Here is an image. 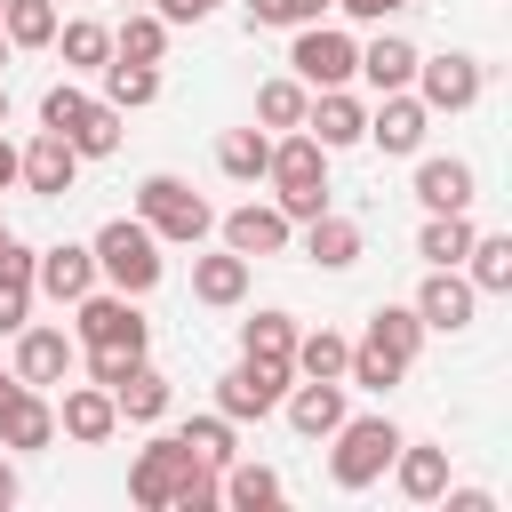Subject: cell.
<instances>
[{
    "instance_id": "35",
    "label": "cell",
    "mask_w": 512,
    "mask_h": 512,
    "mask_svg": "<svg viewBox=\"0 0 512 512\" xmlns=\"http://www.w3.org/2000/svg\"><path fill=\"white\" fill-rule=\"evenodd\" d=\"M304 104H312V88H304L296 72H280V80L256 88V120H264V128H304Z\"/></svg>"
},
{
    "instance_id": "11",
    "label": "cell",
    "mask_w": 512,
    "mask_h": 512,
    "mask_svg": "<svg viewBox=\"0 0 512 512\" xmlns=\"http://www.w3.org/2000/svg\"><path fill=\"white\" fill-rule=\"evenodd\" d=\"M424 136H432L424 96H416V88H392V96H376V112H368V136H360V144H376L384 160H416V152H424Z\"/></svg>"
},
{
    "instance_id": "7",
    "label": "cell",
    "mask_w": 512,
    "mask_h": 512,
    "mask_svg": "<svg viewBox=\"0 0 512 512\" xmlns=\"http://www.w3.org/2000/svg\"><path fill=\"white\" fill-rule=\"evenodd\" d=\"M72 344L80 352H144L152 344V320L136 312V296H120V288H88L80 304H72Z\"/></svg>"
},
{
    "instance_id": "28",
    "label": "cell",
    "mask_w": 512,
    "mask_h": 512,
    "mask_svg": "<svg viewBox=\"0 0 512 512\" xmlns=\"http://www.w3.org/2000/svg\"><path fill=\"white\" fill-rule=\"evenodd\" d=\"M216 496H224V504H240V512H272L288 488H280V472H272V464H240V456H232V464L216 472Z\"/></svg>"
},
{
    "instance_id": "47",
    "label": "cell",
    "mask_w": 512,
    "mask_h": 512,
    "mask_svg": "<svg viewBox=\"0 0 512 512\" xmlns=\"http://www.w3.org/2000/svg\"><path fill=\"white\" fill-rule=\"evenodd\" d=\"M16 496H24V480H16V464H8V456H0V512H8V504H16Z\"/></svg>"
},
{
    "instance_id": "27",
    "label": "cell",
    "mask_w": 512,
    "mask_h": 512,
    "mask_svg": "<svg viewBox=\"0 0 512 512\" xmlns=\"http://www.w3.org/2000/svg\"><path fill=\"white\" fill-rule=\"evenodd\" d=\"M480 296H504L512 288V232H472V248H464V264H456Z\"/></svg>"
},
{
    "instance_id": "25",
    "label": "cell",
    "mask_w": 512,
    "mask_h": 512,
    "mask_svg": "<svg viewBox=\"0 0 512 512\" xmlns=\"http://www.w3.org/2000/svg\"><path fill=\"white\" fill-rule=\"evenodd\" d=\"M416 200H424V216L472 208V160H416Z\"/></svg>"
},
{
    "instance_id": "9",
    "label": "cell",
    "mask_w": 512,
    "mask_h": 512,
    "mask_svg": "<svg viewBox=\"0 0 512 512\" xmlns=\"http://www.w3.org/2000/svg\"><path fill=\"white\" fill-rule=\"evenodd\" d=\"M408 88L424 96V112H472L480 88H488V64L464 56V48H448V56H416V80H408Z\"/></svg>"
},
{
    "instance_id": "12",
    "label": "cell",
    "mask_w": 512,
    "mask_h": 512,
    "mask_svg": "<svg viewBox=\"0 0 512 512\" xmlns=\"http://www.w3.org/2000/svg\"><path fill=\"white\" fill-rule=\"evenodd\" d=\"M88 288H96V248H88V240L32 248V296H48V304H80Z\"/></svg>"
},
{
    "instance_id": "49",
    "label": "cell",
    "mask_w": 512,
    "mask_h": 512,
    "mask_svg": "<svg viewBox=\"0 0 512 512\" xmlns=\"http://www.w3.org/2000/svg\"><path fill=\"white\" fill-rule=\"evenodd\" d=\"M8 392H16V368H0V400H8Z\"/></svg>"
},
{
    "instance_id": "1",
    "label": "cell",
    "mask_w": 512,
    "mask_h": 512,
    "mask_svg": "<svg viewBox=\"0 0 512 512\" xmlns=\"http://www.w3.org/2000/svg\"><path fill=\"white\" fill-rule=\"evenodd\" d=\"M128 496H136L144 512H208V504H224V496H216V464H200L176 432H160V440L128 464Z\"/></svg>"
},
{
    "instance_id": "50",
    "label": "cell",
    "mask_w": 512,
    "mask_h": 512,
    "mask_svg": "<svg viewBox=\"0 0 512 512\" xmlns=\"http://www.w3.org/2000/svg\"><path fill=\"white\" fill-rule=\"evenodd\" d=\"M0 64H8V32H0Z\"/></svg>"
},
{
    "instance_id": "39",
    "label": "cell",
    "mask_w": 512,
    "mask_h": 512,
    "mask_svg": "<svg viewBox=\"0 0 512 512\" xmlns=\"http://www.w3.org/2000/svg\"><path fill=\"white\" fill-rule=\"evenodd\" d=\"M176 440H184V448H192L200 464H216V472H224V464L240 456V448H232V416H192V424H184Z\"/></svg>"
},
{
    "instance_id": "15",
    "label": "cell",
    "mask_w": 512,
    "mask_h": 512,
    "mask_svg": "<svg viewBox=\"0 0 512 512\" xmlns=\"http://www.w3.org/2000/svg\"><path fill=\"white\" fill-rule=\"evenodd\" d=\"M472 304H480V288H472L456 264H432V272H424V288H416V320H424V328H440V336L472 328Z\"/></svg>"
},
{
    "instance_id": "2",
    "label": "cell",
    "mask_w": 512,
    "mask_h": 512,
    "mask_svg": "<svg viewBox=\"0 0 512 512\" xmlns=\"http://www.w3.org/2000/svg\"><path fill=\"white\" fill-rule=\"evenodd\" d=\"M424 320H416V304H376L368 312V336L352 344V360H344V384H360V392H392L408 368H416V352H424Z\"/></svg>"
},
{
    "instance_id": "8",
    "label": "cell",
    "mask_w": 512,
    "mask_h": 512,
    "mask_svg": "<svg viewBox=\"0 0 512 512\" xmlns=\"http://www.w3.org/2000/svg\"><path fill=\"white\" fill-rule=\"evenodd\" d=\"M296 384V368L288 360H240V368H224L216 376V416H232V424H264L272 408H280V392Z\"/></svg>"
},
{
    "instance_id": "29",
    "label": "cell",
    "mask_w": 512,
    "mask_h": 512,
    "mask_svg": "<svg viewBox=\"0 0 512 512\" xmlns=\"http://www.w3.org/2000/svg\"><path fill=\"white\" fill-rule=\"evenodd\" d=\"M112 400H120L128 424H160V416H168V376H160L152 360H136V368L112 384Z\"/></svg>"
},
{
    "instance_id": "38",
    "label": "cell",
    "mask_w": 512,
    "mask_h": 512,
    "mask_svg": "<svg viewBox=\"0 0 512 512\" xmlns=\"http://www.w3.org/2000/svg\"><path fill=\"white\" fill-rule=\"evenodd\" d=\"M344 360H352V344H344L336 328H312V336L296 328V352H288L296 376H344Z\"/></svg>"
},
{
    "instance_id": "22",
    "label": "cell",
    "mask_w": 512,
    "mask_h": 512,
    "mask_svg": "<svg viewBox=\"0 0 512 512\" xmlns=\"http://www.w3.org/2000/svg\"><path fill=\"white\" fill-rule=\"evenodd\" d=\"M352 80H368L376 96L408 88V80H416V40H400V32H376V40L360 48V72H352Z\"/></svg>"
},
{
    "instance_id": "52",
    "label": "cell",
    "mask_w": 512,
    "mask_h": 512,
    "mask_svg": "<svg viewBox=\"0 0 512 512\" xmlns=\"http://www.w3.org/2000/svg\"><path fill=\"white\" fill-rule=\"evenodd\" d=\"M0 232H8V224H0Z\"/></svg>"
},
{
    "instance_id": "48",
    "label": "cell",
    "mask_w": 512,
    "mask_h": 512,
    "mask_svg": "<svg viewBox=\"0 0 512 512\" xmlns=\"http://www.w3.org/2000/svg\"><path fill=\"white\" fill-rule=\"evenodd\" d=\"M8 184H16V144L0 136V192H8Z\"/></svg>"
},
{
    "instance_id": "3",
    "label": "cell",
    "mask_w": 512,
    "mask_h": 512,
    "mask_svg": "<svg viewBox=\"0 0 512 512\" xmlns=\"http://www.w3.org/2000/svg\"><path fill=\"white\" fill-rule=\"evenodd\" d=\"M88 248H96V280H104V288H120V296H152V288H160V272H168L160 232H152L144 216H112Z\"/></svg>"
},
{
    "instance_id": "45",
    "label": "cell",
    "mask_w": 512,
    "mask_h": 512,
    "mask_svg": "<svg viewBox=\"0 0 512 512\" xmlns=\"http://www.w3.org/2000/svg\"><path fill=\"white\" fill-rule=\"evenodd\" d=\"M336 0H280V24H320Z\"/></svg>"
},
{
    "instance_id": "20",
    "label": "cell",
    "mask_w": 512,
    "mask_h": 512,
    "mask_svg": "<svg viewBox=\"0 0 512 512\" xmlns=\"http://www.w3.org/2000/svg\"><path fill=\"white\" fill-rule=\"evenodd\" d=\"M56 440V400L40 384H16L0 400V448H48Z\"/></svg>"
},
{
    "instance_id": "34",
    "label": "cell",
    "mask_w": 512,
    "mask_h": 512,
    "mask_svg": "<svg viewBox=\"0 0 512 512\" xmlns=\"http://www.w3.org/2000/svg\"><path fill=\"white\" fill-rule=\"evenodd\" d=\"M112 56H128V64H160V56H168V16H160V8L128 16V24L112 32Z\"/></svg>"
},
{
    "instance_id": "31",
    "label": "cell",
    "mask_w": 512,
    "mask_h": 512,
    "mask_svg": "<svg viewBox=\"0 0 512 512\" xmlns=\"http://www.w3.org/2000/svg\"><path fill=\"white\" fill-rule=\"evenodd\" d=\"M152 96H160V64H128V56L104 64V104L112 112H144Z\"/></svg>"
},
{
    "instance_id": "33",
    "label": "cell",
    "mask_w": 512,
    "mask_h": 512,
    "mask_svg": "<svg viewBox=\"0 0 512 512\" xmlns=\"http://www.w3.org/2000/svg\"><path fill=\"white\" fill-rule=\"evenodd\" d=\"M56 0H0V32H8V48H48L56 40Z\"/></svg>"
},
{
    "instance_id": "36",
    "label": "cell",
    "mask_w": 512,
    "mask_h": 512,
    "mask_svg": "<svg viewBox=\"0 0 512 512\" xmlns=\"http://www.w3.org/2000/svg\"><path fill=\"white\" fill-rule=\"evenodd\" d=\"M264 160H272V136H264V128H232V136L216 144V168H224L232 184H256Z\"/></svg>"
},
{
    "instance_id": "5",
    "label": "cell",
    "mask_w": 512,
    "mask_h": 512,
    "mask_svg": "<svg viewBox=\"0 0 512 512\" xmlns=\"http://www.w3.org/2000/svg\"><path fill=\"white\" fill-rule=\"evenodd\" d=\"M336 448H328V480L344 488V496H360V488H376L384 472H392V448L408 440L392 416H344L336 432H328Z\"/></svg>"
},
{
    "instance_id": "17",
    "label": "cell",
    "mask_w": 512,
    "mask_h": 512,
    "mask_svg": "<svg viewBox=\"0 0 512 512\" xmlns=\"http://www.w3.org/2000/svg\"><path fill=\"white\" fill-rule=\"evenodd\" d=\"M304 136H312L320 152H344V144L368 136V104H360L352 88H320V96L304 104Z\"/></svg>"
},
{
    "instance_id": "43",
    "label": "cell",
    "mask_w": 512,
    "mask_h": 512,
    "mask_svg": "<svg viewBox=\"0 0 512 512\" xmlns=\"http://www.w3.org/2000/svg\"><path fill=\"white\" fill-rule=\"evenodd\" d=\"M336 8H344V16H360V24H384V16H400L408 0H336Z\"/></svg>"
},
{
    "instance_id": "37",
    "label": "cell",
    "mask_w": 512,
    "mask_h": 512,
    "mask_svg": "<svg viewBox=\"0 0 512 512\" xmlns=\"http://www.w3.org/2000/svg\"><path fill=\"white\" fill-rule=\"evenodd\" d=\"M288 352H296V320H288V312L240 320V360H288Z\"/></svg>"
},
{
    "instance_id": "6",
    "label": "cell",
    "mask_w": 512,
    "mask_h": 512,
    "mask_svg": "<svg viewBox=\"0 0 512 512\" xmlns=\"http://www.w3.org/2000/svg\"><path fill=\"white\" fill-rule=\"evenodd\" d=\"M136 216L160 232V248H200L216 232V208L184 184V176H144L136 184Z\"/></svg>"
},
{
    "instance_id": "32",
    "label": "cell",
    "mask_w": 512,
    "mask_h": 512,
    "mask_svg": "<svg viewBox=\"0 0 512 512\" xmlns=\"http://www.w3.org/2000/svg\"><path fill=\"white\" fill-rule=\"evenodd\" d=\"M464 248H472V216H464V208L424 216V232H416V256H424V264H464Z\"/></svg>"
},
{
    "instance_id": "14",
    "label": "cell",
    "mask_w": 512,
    "mask_h": 512,
    "mask_svg": "<svg viewBox=\"0 0 512 512\" xmlns=\"http://www.w3.org/2000/svg\"><path fill=\"white\" fill-rule=\"evenodd\" d=\"M72 360H80V344L64 336V328H48V320H24L16 328V384H64L72 376Z\"/></svg>"
},
{
    "instance_id": "23",
    "label": "cell",
    "mask_w": 512,
    "mask_h": 512,
    "mask_svg": "<svg viewBox=\"0 0 512 512\" xmlns=\"http://www.w3.org/2000/svg\"><path fill=\"white\" fill-rule=\"evenodd\" d=\"M32 320V248L0 232V336H16Z\"/></svg>"
},
{
    "instance_id": "24",
    "label": "cell",
    "mask_w": 512,
    "mask_h": 512,
    "mask_svg": "<svg viewBox=\"0 0 512 512\" xmlns=\"http://www.w3.org/2000/svg\"><path fill=\"white\" fill-rule=\"evenodd\" d=\"M192 296H200V304H216V312H232V304L248 296V256H232V248L192 256Z\"/></svg>"
},
{
    "instance_id": "40",
    "label": "cell",
    "mask_w": 512,
    "mask_h": 512,
    "mask_svg": "<svg viewBox=\"0 0 512 512\" xmlns=\"http://www.w3.org/2000/svg\"><path fill=\"white\" fill-rule=\"evenodd\" d=\"M88 112H96V96H88V88H72V80H56V88L40 96V128H56V136H72Z\"/></svg>"
},
{
    "instance_id": "13",
    "label": "cell",
    "mask_w": 512,
    "mask_h": 512,
    "mask_svg": "<svg viewBox=\"0 0 512 512\" xmlns=\"http://www.w3.org/2000/svg\"><path fill=\"white\" fill-rule=\"evenodd\" d=\"M72 176H80V152H72V136H56V128H40V136L16 152V184L40 192V200H64Z\"/></svg>"
},
{
    "instance_id": "42",
    "label": "cell",
    "mask_w": 512,
    "mask_h": 512,
    "mask_svg": "<svg viewBox=\"0 0 512 512\" xmlns=\"http://www.w3.org/2000/svg\"><path fill=\"white\" fill-rule=\"evenodd\" d=\"M136 360H144V352H88V384H104V392H112V384H120Z\"/></svg>"
},
{
    "instance_id": "41",
    "label": "cell",
    "mask_w": 512,
    "mask_h": 512,
    "mask_svg": "<svg viewBox=\"0 0 512 512\" xmlns=\"http://www.w3.org/2000/svg\"><path fill=\"white\" fill-rule=\"evenodd\" d=\"M72 152H80V160H104V152H120V112H112L104 96H96V112L72 128Z\"/></svg>"
},
{
    "instance_id": "18",
    "label": "cell",
    "mask_w": 512,
    "mask_h": 512,
    "mask_svg": "<svg viewBox=\"0 0 512 512\" xmlns=\"http://www.w3.org/2000/svg\"><path fill=\"white\" fill-rule=\"evenodd\" d=\"M280 408H288V424L304 432V440H328L352 408H344V376H304V384H288L280 392Z\"/></svg>"
},
{
    "instance_id": "44",
    "label": "cell",
    "mask_w": 512,
    "mask_h": 512,
    "mask_svg": "<svg viewBox=\"0 0 512 512\" xmlns=\"http://www.w3.org/2000/svg\"><path fill=\"white\" fill-rule=\"evenodd\" d=\"M440 496H448V512H496L488 488H440Z\"/></svg>"
},
{
    "instance_id": "4",
    "label": "cell",
    "mask_w": 512,
    "mask_h": 512,
    "mask_svg": "<svg viewBox=\"0 0 512 512\" xmlns=\"http://www.w3.org/2000/svg\"><path fill=\"white\" fill-rule=\"evenodd\" d=\"M264 176H272V208H280L288 224H312V216L328 208V152H320L304 128H288V136L272 144Z\"/></svg>"
},
{
    "instance_id": "26",
    "label": "cell",
    "mask_w": 512,
    "mask_h": 512,
    "mask_svg": "<svg viewBox=\"0 0 512 512\" xmlns=\"http://www.w3.org/2000/svg\"><path fill=\"white\" fill-rule=\"evenodd\" d=\"M304 256H312V264H328V272L360 264V224H352V216H336V208H320V216L304 224Z\"/></svg>"
},
{
    "instance_id": "16",
    "label": "cell",
    "mask_w": 512,
    "mask_h": 512,
    "mask_svg": "<svg viewBox=\"0 0 512 512\" xmlns=\"http://www.w3.org/2000/svg\"><path fill=\"white\" fill-rule=\"evenodd\" d=\"M56 432L80 440V448H104V440L120 432V400H112L104 384H64V400H56Z\"/></svg>"
},
{
    "instance_id": "19",
    "label": "cell",
    "mask_w": 512,
    "mask_h": 512,
    "mask_svg": "<svg viewBox=\"0 0 512 512\" xmlns=\"http://www.w3.org/2000/svg\"><path fill=\"white\" fill-rule=\"evenodd\" d=\"M288 232H296V224H288L272 200H248V208H232V216H224V248H232V256H248V264H256V256H280V248H288Z\"/></svg>"
},
{
    "instance_id": "21",
    "label": "cell",
    "mask_w": 512,
    "mask_h": 512,
    "mask_svg": "<svg viewBox=\"0 0 512 512\" xmlns=\"http://www.w3.org/2000/svg\"><path fill=\"white\" fill-rule=\"evenodd\" d=\"M392 480H400L408 504H440V488H448V448H432V440H400V448H392Z\"/></svg>"
},
{
    "instance_id": "10",
    "label": "cell",
    "mask_w": 512,
    "mask_h": 512,
    "mask_svg": "<svg viewBox=\"0 0 512 512\" xmlns=\"http://www.w3.org/2000/svg\"><path fill=\"white\" fill-rule=\"evenodd\" d=\"M288 64H296L304 88H344V80L360 72V40H352V32H328V24H296Z\"/></svg>"
},
{
    "instance_id": "46",
    "label": "cell",
    "mask_w": 512,
    "mask_h": 512,
    "mask_svg": "<svg viewBox=\"0 0 512 512\" xmlns=\"http://www.w3.org/2000/svg\"><path fill=\"white\" fill-rule=\"evenodd\" d=\"M208 8H216V0H160V16H168V24H200Z\"/></svg>"
},
{
    "instance_id": "51",
    "label": "cell",
    "mask_w": 512,
    "mask_h": 512,
    "mask_svg": "<svg viewBox=\"0 0 512 512\" xmlns=\"http://www.w3.org/2000/svg\"><path fill=\"white\" fill-rule=\"evenodd\" d=\"M0 120H8V88H0Z\"/></svg>"
},
{
    "instance_id": "30",
    "label": "cell",
    "mask_w": 512,
    "mask_h": 512,
    "mask_svg": "<svg viewBox=\"0 0 512 512\" xmlns=\"http://www.w3.org/2000/svg\"><path fill=\"white\" fill-rule=\"evenodd\" d=\"M48 48H64V64H72V72H104V64H112V24L72 16V24H56V40H48Z\"/></svg>"
}]
</instances>
